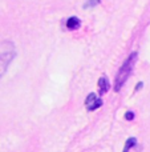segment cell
I'll return each instance as SVG.
<instances>
[{
    "instance_id": "cell-5",
    "label": "cell",
    "mask_w": 150,
    "mask_h": 152,
    "mask_svg": "<svg viewBox=\"0 0 150 152\" xmlns=\"http://www.w3.org/2000/svg\"><path fill=\"white\" fill-rule=\"evenodd\" d=\"M80 26H81V21H80V19L76 18V16H72V18H69L68 20H66V28L71 29V31L79 29Z\"/></svg>"
},
{
    "instance_id": "cell-2",
    "label": "cell",
    "mask_w": 150,
    "mask_h": 152,
    "mask_svg": "<svg viewBox=\"0 0 150 152\" xmlns=\"http://www.w3.org/2000/svg\"><path fill=\"white\" fill-rule=\"evenodd\" d=\"M85 104H87V108L89 111H94L102 105V100L96 96V94H89L87 100H85Z\"/></svg>"
},
{
    "instance_id": "cell-8",
    "label": "cell",
    "mask_w": 150,
    "mask_h": 152,
    "mask_svg": "<svg viewBox=\"0 0 150 152\" xmlns=\"http://www.w3.org/2000/svg\"><path fill=\"white\" fill-rule=\"evenodd\" d=\"M125 118H126V120H133V119H134V112H133V111H128V112L125 113Z\"/></svg>"
},
{
    "instance_id": "cell-4",
    "label": "cell",
    "mask_w": 150,
    "mask_h": 152,
    "mask_svg": "<svg viewBox=\"0 0 150 152\" xmlns=\"http://www.w3.org/2000/svg\"><path fill=\"white\" fill-rule=\"evenodd\" d=\"M98 88H100V95H105L109 91L110 84H109V79L106 76H101L100 77V80H98Z\"/></svg>"
},
{
    "instance_id": "cell-7",
    "label": "cell",
    "mask_w": 150,
    "mask_h": 152,
    "mask_svg": "<svg viewBox=\"0 0 150 152\" xmlns=\"http://www.w3.org/2000/svg\"><path fill=\"white\" fill-rule=\"evenodd\" d=\"M100 3V0H89L88 3H85L84 4V8H89V7H94L96 4H98Z\"/></svg>"
},
{
    "instance_id": "cell-1",
    "label": "cell",
    "mask_w": 150,
    "mask_h": 152,
    "mask_svg": "<svg viewBox=\"0 0 150 152\" xmlns=\"http://www.w3.org/2000/svg\"><path fill=\"white\" fill-rule=\"evenodd\" d=\"M137 56H138V52H132L129 58L125 60V63L122 64V67L120 68L118 74L116 76V81H114V91L116 92H118L120 89H121V87L124 86L126 79L132 74L134 63H136V60H137Z\"/></svg>"
},
{
    "instance_id": "cell-9",
    "label": "cell",
    "mask_w": 150,
    "mask_h": 152,
    "mask_svg": "<svg viewBox=\"0 0 150 152\" xmlns=\"http://www.w3.org/2000/svg\"><path fill=\"white\" fill-rule=\"evenodd\" d=\"M142 81H140V83H138L137 84V86H136V91H138V89H141V88H142Z\"/></svg>"
},
{
    "instance_id": "cell-3",
    "label": "cell",
    "mask_w": 150,
    "mask_h": 152,
    "mask_svg": "<svg viewBox=\"0 0 150 152\" xmlns=\"http://www.w3.org/2000/svg\"><path fill=\"white\" fill-rule=\"evenodd\" d=\"M8 52H9V51H8ZM8 52L0 55V76L5 72V69H7V67H8V63H9L11 59H12V56H9Z\"/></svg>"
},
{
    "instance_id": "cell-6",
    "label": "cell",
    "mask_w": 150,
    "mask_h": 152,
    "mask_svg": "<svg viewBox=\"0 0 150 152\" xmlns=\"http://www.w3.org/2000/svg\"><path fill=\"white\" fill-rule=\"evenodd\" d=\"M136 144H137V140H136V137H129V139H128V142H126V144H125V148H124V151H122V152H129L130 148L134 147Z\"/></svg>"
}]
</instances>
